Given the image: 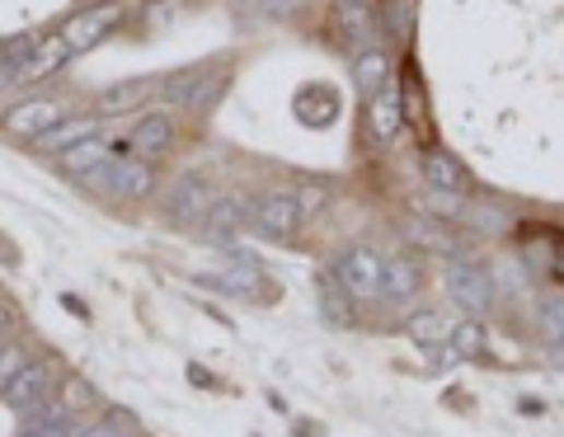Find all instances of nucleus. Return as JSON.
Masks as SVG:
<instances>
[{
    "label": "nucleus",
    "mask_w": 564,
    "mask_h": 437,
    "mask_svg": "<svg viewBox=\"0 0 564 437\" xmlns=\"http://www.w3.org/2000/svg\"><path fill=\"white\" fill-rule=\"evenodd\" d=\"M90 189H99V193H122V198H146L155 189V175H151V165L146 161H132V155H108L104 165H94L90 175H85Z\"/></svg>",
    "instance_id": "1"
},
{
    "label": "nucleus",
    "mask_w": 564,
    "mask_h": 437,
    "mask_svg": "<svg viewBox=\"0 0 564 437\" xmlns=\"http://www.w3.org/2000/svg\"><path fill=\"white\" fill-rule=\"evenodd\" d=\"M381 263L372 249H343L334 259V277L343 287H349L353 302H372V296H381Z\"/></svg>",
    "instance_id": "2"
},
{
    "label": "nucleus",
    "mask_w": 564,
    "mask_h": 437,
    "mask_svg": "<svg viewBox=\"0 0 564 437\" xmlns=\"http://www.w3.org/2000/svg\"><path fill=\"white\" fill-rule=\"evenodd\" d=\"M447 292H451V302H457L461 310H470V316H484L494 302V283H490V273L480 269V263H466L457 259L447 269Z\"/></svg>",
    "instance_id": "3"
},
{
    "label": "nucleus",
    "mask_w": 564,
    "mask_h": 437,
    "mask_svg": "<svg viewBox=\"0 0 564 437\" xmlns=\"http://www.w3.org/2000/svg\"><path fill=\"white\" fill-rule=\"evenodd\" d=\"M52 381H57V371L47 363H24L5 386H0V400H5L14 414H24V410H34V404H43L47 395H52Z\"/></svg>",
    "instance_id": "4"
},
{
    "label": "nucleus",
    "mask_w": 564,
    "mask_h": 437,
    "mask_svg": "<svg viewBox=\"0 0 564 437\" xmlns=\"http://www.w3.org/2000/svg\"><path fill=\"white\" fill-rule=\"evenodd\" d=\"M249 208V222H255V231H263V236H292L296 222H302V208H296L292 193H255L245 202Z\"/></svg>",
    "instance_id": "5"
},
{
    "label": "nucleus",
    "mask_w": 564,
    "mask_h": 437,
    "mask_svg": "<svg viewBox=\"0 0 564 437\" xmlns=\"http://www.w3.org/2000/svg\"><path fill=\"white\" fill-rule=\"evenodd\" d=\"M67 118V108H61L57 99H24V104H14L5 118H0V128H5L10 137H38L47 132V128H57V122Z\"/></svg>",
    "instance_id": "6"
},
{
    "label": "nucleus",
    "mask_w": 564,
    "mask_h": 437,
    "mask_svg": "<svg viewBox=\"0 0 564 437\" xmlns=\"http://www.w3.org/2000/svg\"><path fill=\"white\" fill-rule=\"evenodd\" d=\"M122 20V5H99V10H81L75 20L61 28V38H67V48H71V57H81V52H90L94 43H99L108 28H114Z\"/></svg>",
    "instance_id": "7"
},
{
    "label": "nucleus",
    "mask_w": 564,
    "mask_h": 437,
    "mask_svg": "<svg viewBox=\"0 0 564 437\" xmlns=\"http://www.w3.org/2000/svg\"><path fill=\"white\" fill-rule=\"evenodd\" d=\"M334 20H339V34L349 38L353 52H367L376 43V34H381V24H376V14H372L367 0H339Z\"/></svg>",
    "instance_id": "8"
},
{
    "label": "nucleus",
    "mask_w": 564,
    "mask_h": 437,
    "mask_svg": "<svg viewBox=\"0 0 564 437\" xmlns=\"http://www.w3.org/2000/svg\"><path fill=\"white\" fill-rule=\"evenodd\" d=\"M151 95H161V81H118L94 95V108H99V118H122L146 104Z\"/></svg>",
    "instance_id": "9"
},
{
    "label": "nucleus",
    "mask_w": 564,
    "mask_h": 437,
    "mask_svg": "<svg viewBox=\"0 0 564 437\" xmlns=\"http://www.w3.org/2000/svg\"><path fill=\"white\" fill-rule=\"evenodd\" d=\"M245 216H249V208L240 198H212L208 216H202V240L208 245H231L235 236H240Z\"/></svg>",
    "instance_id": "10"
},
{
    "label": "nucleus",
    "mask_w": 564,
    "mask_h": 437,
    "mask_svg": "<svg viewBox=\"0 0 564 437\" xmlns=\"http://www.w3.org/2000/svg\"><path fill=\"white\" fill-rule=\"evenodd\" d=\"M212 208V193H208V179L202 175H184L175 189H169V216L175 222H202Z\"/></svg>",
    "instance_id": "11"
},
{
    "label": "nucleus",
    "mask_w": 564,
    "mask_h": 437,
    "mask_svg": "<svg viewBox=\"0 0 564 437\" xmlns=\"http://www.w3.org/2000/svg\"><path fill=\"white\" fill-rule=\"evenodd\" d=\"M423 179H428V189L437 193H466V169L451 151H423Z\"/></svg>",
    "instance_id": "12"
},
{
    "label": "nucleus",
    "mask_w": 564,
    "mask_h": 437,
    "mask_svg": "<svg viewBox=\"0 0 564 437\" xmlns=\"http://www.w3.org/2000/svg\"><path fill=\"white\" fill-rule=\"evenodd\" d=\"M316 296H320V316L329 324H353V296L334 277V269H320L316 273Z\"/></svg>",
    "instance_id": "13"
},
{
    "label": "nucleus",
    "mask_w": 564,
    "mask_h": 437,
    "mask_svg": "<svg viewBox=\"0 0 564 437\" xmlns=\"http://www.w3.org/2000/svg\"><path fill=\"white\" fill-rule=\"evenodd\" d=\"M114 151H122V146H114L108 137L94 132V137H85V142H75L71 151H61L57 161H61V169H67V175H81V179H85L90 169H94V165H104Z\"/></svg>",
    "instance_id": "14"
},
{
    "label": "nucleus",
    "mask_w": 564,
    "mask_h": 437,
    "mask_svg": "<svg viewBox=\"0 0 564 437\" xmlns=\"http://www.w3.org/2000/svg\"><path fill=\"white\" fill-rule=\"evenodd\" d=\"M99 132V114H85V118H61L57 128H47L43 137H38V146L43 151H52V155H61V151H71L75 142H85V137H94Z\"/></svg>",
    "instance_id": "15"
},
{
    "label": "nucleus",
    "mask_w": 564,
    "mask_h": 437,
    "mask_svg": "<svg viewBox=\"0 0 564 437\" xmlns=\"http://www.w3.org/2000/svg\"><path fill=\"white\" fill-rule=\"evenodd\" d=\"M404 128V104H400V90H381L372 95V137L376 142H396V132Z\"/></svg>",
    "instance_id": "16"
},
{
    "label": "nucleus",
    "mask_w": 564,
    "mask_h": 437,
    "mask_svg": "<svg viewBox=\"0 0 564 437\" xmlns=\"http://www.w3.org/2000/svg\"><path fill=\"white\" fill-rule=\"evenodd\" d=\"M169 137H175V128H169V118L165 114H146L132 128V151L141 155V161H151V155H161V151H169Z\"/></svg>",
    "instance_id": "17"
},
{
    "label": "nucleus",
    "mask_w": 564,
    "mask_h": 437,
    "mask_svg": "<svg viewBox=\"0 0 564 437\" xmlns=\"http://www.w3.org/2000/svg\"><path fill=\"white\" fill-rule=\"evenodd\" d=\"M67 61H71V48H67V38H43L38 43V52L34 57H28L24 61V67H20V81H43V75H52V71H61V67H67Z\"/></svg>",
    "instance_id": "18"
},
{
    "label": "nucleus",
    "mask_w": 564,
    "mask_h": 437,
    "mask_svg": "<svg viewBox=\"0 0 564 437\" xmlns=\"http://www.w3.org/2000/svg\"><path fill=\"white\" fill-rule=\"evenodd\" d=\"M353 81H357V95H363V99L381 95L386 81H390V61H386V52H376V48L357 52V61H353Z\"/></svg>",
    "instance_id": "19"
},
{
    "label": "nucleus",
    "mask_w": 564,
    "mask_h": 437,
    "mask_svg": "<svg viewBox=\"0 0 564 437\" xmlns=\"http://www.w3.org/2000/svg\"><path fill=\"white\" fill-rule=\"evenodd\" d=\"M419 292V269L410 259H386L381 263V296H390V302H404V296Z\"/></svg>",
    "instance_id": "20"
},
{
    "label": "nucleus",
    "mask_w": 564,
    "mask_h": 437,
    "mask_svg": "<svg viewBox=\"0 0 564 437\" xmlns=\"http://www.w3.org/2000/svg\"><path fill=\"white\" fill-rule=\"evenodd\" d=\"M208 283H212V287H226V292H259L263 277H259V269H255V259H249V255H245V259L235 255L231 269L216 273V277H208Z\"/></svg>",
    "instance_id": "21"
},
{
    "label": "nucleus",
    "mask_w": 564,
    "mask_h": 437,
    "mask_svg": "<svg viewBox=\"0 0 564 437\" xmlns=\"http://www.w3.org/2000/svg\"><path fill=\"white\" fill-rule=\"evenodd\" d=\"M222 90H226V75H216V71L208 75V71H202V75H198V85H193V95H188L184 108H193V114H208V108L222 99Z\"/></svg>",
    "instance_id": "22"
},
{
    "label": "nucleus",
    "mask_w": 564,
    "mask_h": 437,
    "mask_svg": "<svg viewBox=\"0 0 564 437\" xmlns=\"http://www.w3.org/2000/svg\"><path fill=\"white\" fill-rule=\"evenodd\" d=\"M451 353H457V357L484 353V330H480V320H466V324H457V330H451Z\"/></svg>",
    "instance_id": "23"
},
{
    "label": "nucleus",
    "mask_w": 564,
    "mask_h": 437,
    "mask_svg": "<svg viewBox=\"0 0 564 437\" xmlns=\"http://www.w3.org/2000/svg\"><path fill=\"white\" fill-rule=\"evenodd\" d=\"M381 24L390 28V34H410L414 28V0H386V10H381Z\"/></svg>",
    "instance_id": "24"
},
{
    "label": "nucleus",
    "mask_w": 564,
    "mask_h": 437,
    "mask_svg": "<svg viewBox=\"0 0 564 437\" xmlns=\"http://www.w3.org/2000/svg\"><path fill=\"white\" fill-rule=\"evenodd\" d=\"M38 43H43V38H34V34H20V38H10L5 48H0V61H5V67H14V75H20V67H24V61L38 52Z\"/></svg>",
    "instance_id": "25"
},
{
    "label": "nucleus",
    "mask_w": 564,
    "mask_h": 437,
    "mask_svg": "<svg viewBox=\"0 0 564 437\" xmlns=\"http://www.w3.org/2000/svg\"><path fill=\"white\" fill-rule=\"evenodd\" d=\"M410 334L423 343V349H437V343L447 339V324L437 320V316H428V310H423V316H414V320H410Z\"/></svg>",
    "instance_id": "26"
},
{
    "label": "nucleus",
    "mask_w": 564,
    "mask_h": 437,
    "mask_svg": "<svg viewBox=\"0 0 564 437\" xmlns=\"http://www.w3.org/2000/svg\"><path fill=\"white\" fill-rule=\"evenodd\" d=\"M410 236L419 240V245H428V249H437V255H451V236L437 222H414V231Z\"/></svg>",
    "instance_id": "27"
},
{
    "label": "nucleus",
    "mask_w": 564,
    "mask_h": 437,
    "mask_svg": "<svg viewBox=\"0 0 564 437\" xmlns=\"http://www.w3.org/2000/svg\"><path fill=\"white\" fill-rule=\"evenodd\" d=\"M541 324H545V339L564 343V302H545L541 306Z\"/></svg>",
    "instance_id": "28"
},
{
    "label": "nucleus",
    "mask_w": 564,
    "mask_h": 437,
    "mask_svg": "<svg viewBox=\"0 0 564 437\" xmlns=\"http://www.w3.org/2000/svg\"><path fill=\"white\" fill-rule=\"evenodd\" d=\"M240 10H255V14H292L302 0H235Z\"/></svg>",
    "instance_id": "29"
},
{
    "label": "nucleus",
    "mask_w": 564,
    "mask_h": 437,
    "mask_svg": "<svg viewBox=\"0 0 564 437\" xmlns=\"http://www.w3.org/2000/svg\"><path fill=\"white\" fill-rule=\"evenodd\" d=\"M20 367H24V353H20V349H10V343H0V386H5Z\"/></svg>",
    "instance_id": "30"
},
{
    "label": "nucleus",
    "mask_w": 564,
    "mask_h": 437,
    "mask_svg": "<svg viewBox=\"0 0 564 437\" xmlns=\"http://www.w3.org/2000/svg\"><path fill=\"white\" fill-rule=\"evenodd\" d=\"M85 437H122V424H104V428H90Z\"/></svg>",
    "instance_id": "31"
},
{
    "label": "nucleus",
    "mask_w": 564,
    "mask_h": 437,
    "mask_svg": "<svg viewBox=\"0 0 564 437\" xmlns=\"http://www.w3.org/2000/svg\"><path fill=\"white\" fill-rule=\"evenodd\" d=\"M10 81H20V75H14V67H5V61H0V90H5Z\"/></svg>",
    "instance_id": "32"
},
{
    "label": "nucleus",
    "mask_w": 564,
    "mask_h": 437,
    "mask_svg": "<svg viewBox=\"0 0 564 437\" xmlns=\"http://www.w3.org/2000/svg\"><path fill=\"white\" fill-rule=\"evenodd\" d=\"M0 343H5V316H0Z\"/></svg>",
    "instance_id": "33"
}]
</instances>
